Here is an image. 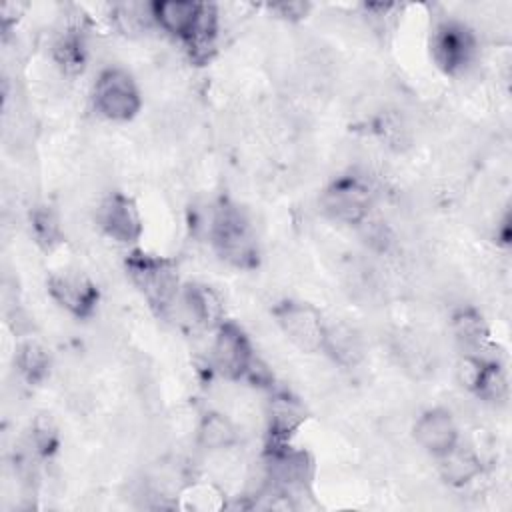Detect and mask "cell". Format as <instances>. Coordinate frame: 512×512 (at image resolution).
<instances>
[{"mask_svg":"<svg viewBox=\"0 0 512 512\" xmlns=\"http://www.w3.org/2000/svg\"><path fill=\"white\" fill-rule=\"evenodd\" d=\"M430 50L436 66L444 74H460L468 68L476 54V38L466 24L446 20L436 26Z\"/></svg>","mask_w":512,"mask_h":512,"instance_id":"obj_6","label":"cell"},{"mask_svg":"<svg viewBox=\"0 0 512 512\" xmlns=\"http://www.w3.org/2000/svg\"><path fill=\"white\" fill-rule=\"evenodd\" d=\"M322 352H328L338 364L352 366L362 358L360 338L350 328L326 326V342Z\"/></svg>","mask_w":512,"mask_h":512,"instance_id":"obj_18","label":"cell"},{"mask_svg":"<svg viewBox=\"0 0 512 512\" xmlns=\"http://www.w3.org/2000/svg\"><path fill=\"white\" fill-rule=\"evenodd\" d=\"M278 328L302 352H322L326 342V326L320 312L298 300H284L272 310Z\"/></svg>","mask_w":512,"mask_h":512,"instance_id":"obj_5","label":"cell"},{"mask_svg":"<svg viewBox=\"0 0 512 512\" xmlns=\"http://www.w3.org/2000/svg\"><path fill=\"white\" fill-rule=\"evenodd\" d=\"M452 334L460 346L468 350H478L488 342L490 330L478 310L460 308L452 316Z\"/></svg>","mask_w":512,"mask_h":512,"instance_id":"obj_17","label":"cell"},{"mask_svg":"<svg viewBox=\"0 0 512 512\" xmlns=\"http://www.w3.org/2000/svg\"><path fill=\"white\" fill-rule=\"evenodd\" d=\"M320 204L332 220L342 224H360L368 218L372 206V188L366 178L346 174L326 186Z\"/></svg>","mask_w":512,"mask_h":512,"instance_id":"obj_4","label":"cell"},{"mask_svg":"<svg viewBox=\"0 0 512 512\" xmlns=\"http://www.w3.org/2000/svg\"><path fill=\"white\" fill-rule=\"evenodd\" d=\"M266 418H268L270 442H288L290 436L306 420V412L296 398L280 392L270 398Z\"/></svg>","mask_w":512,"mask_h":512,"instance_id":"obj_13","label":"cell"},{"mask_svg":"<svg viewBox=\"0 0 512 512\" xmlns=\"http://www.w3.org/2000/svg\"><path fill=\"white\" fill-rule=\"evenodd\" d=\"M256 354L244 330L234 322H222L216 328L212 344V364L226 380L246 378Z\"/></svg>","mask_w":512,"mask_h":512,"instance_id":"obj_7","label":"cell"},{"mask_svg":"<svg viewBox=\"0 0 512 512\" xmlns=\"http://www.w3.org/2000/svg\"><path fill=\"white\" fill-rule=\"evenodd\" d=\"M94 108L108 120L128 122L142 106L140 90L134 78L122 68H106L94 84Z\"/></svg>","mask_w":512,"mask_h":512,"instance_id":"obj_3","label":"cell"},{"mask_svg":"<svg viewBox=\"0 0 512 512\" xmlns=\"http://www.w3.org/2000/svg\"><path fill=\"white\" fill-rule=\"evenodd\" d=\"M32 446L38 454L50 456L58 446V430L50 418L40 416L32 426Z\"/></svg>","mask_w":512,"mask_h":512,"instance_id":"obj_24","label":"cell"},{"mask_svg":"<svg viewBox=\"0 0 512 512\" xmlns=\"http://www.w3.org/2000/svg\"><path fill=\"white\" fill-rule=\"evenodd\" d=\"M100 230L118 244H134L142 236V218L134 200L122 192H112L96 212Z\"/></svg>","mask_w":512,"mask_h":512,"instance_id":"obj_9","label":"cell"},{"mask_svg":"<svg viewBox=\"0 0 512 512\" xmlns=\"http://www.w3.org/2000/svg\"><path fill=\"white\" fill-rule=\"evenodd\" d=\"M114 22L124 34L142 32L150 22H154L152 4H138V2L118 4L114 8Z\"/></svg>","mask_w":512,"mask_h":512,"instance_id":"obj_22","label":"cell"},{"mask_svg":"<svg viewBox=\"0 0 512 512\" xmlns=\"http://www.w3.org/2000/svg\"><path fill=\"white\" fill-rule=\"evenodd\" d=\"M182 300L190 318L198 326L206 330H216L224 322V302L210 286L200 282L188 284L182 290Z\"/></svg>","mask_w":512,"mask_h":512,"instance_id":"obj_14","label":"cell"},{"mask_svg":"<svg viewBox=\"0 0 512 512\" xmlns=\"http://www.w3.org/2000/svg\"><path fill=\"white\" fill-rule=\"evenodd\" d=\"M472 392L478 398H482L486 402H494V404L506 398V394H508V380H506V374H504V370L500 368L498 362L484 358L482 370L478 374V380H476Z\"/></svg>","mask_w":512,"mask_h":512,"instance_id":"obj_20","label":"cell"},{"mask_svg":"<svg viewBox=\"0 0 512 512\" xmlns=\"http://www.w3.org/2000/svg\"><path fill=\"white\" fill-rule=\"evenodd\" d=\"M54 60L68 74L80 72L86 62V48L82 36H78L76 32H64L54 44Z\"/></svg>","mask_w":512,"mask_h":512,"instance_id":"obj_21","label":"cell"},{"mask_svg":"<svg viewBox=\"0 0 512 512\" xmlns=\"http://www.w3.org/2000/svg\"><path fill=\"white\" fill-rule=\"evenodd\" d=\"M16 368L28 384H40L48 376L50 356L42 344L28 340L18 346Z\"/></svg>","mask_w":512,"mask_h":512,"instance_id":"obj_19","label":"cell"},{"mask_svg":"<svg viewBox=\"0 0 512 512\" xmlns=\"http://www.w3.org/2000/svg\"><path fill=\"white\" fill-rule=\"evenodd\" d=\"M126 270L132 284L160 312L172 306L180 290L178 268L170 258L132 250L126 258Z\"/></svg>","mask_w":512,"mask_h":512,"instance_id":"obj_2","label":"cell"},{"mask_svg":"<svg viewBox=\"0 0 512 512\" xmlns=\"http://www.w3.org/2000/svg\"><path fill=\"white\" fill-rule=\"evenodd\" d=\"M416 444L432 456H442L458 444V426L446 408L422 412L414 424Z\"/></svg>","mask_w":512,"mask_h":512,"instance_id":"obj_11","label":"cell"},{"mask_svg":"<svg viewBox=\"0 0 512 512\" xmlns=\"http://www.w3.org/2000/svg\"><path fill=\"white\" fill-rule=\"evenodd\" d=\"M48 292L56 304L76 318L92 316L100 298L96 284L90 278L74 272L52 274L48 278Z\"/></svg>","mask_w":512,"mask_h":512,"instance_id":"obj_10","label":"cell"},{"mask_svg":"<svg viewBox=\"0 0 512 512\" xmlns=\"http://www.w3.org/2000/svg\"><path fill=\"white\" fill-rule=\"evenodd\" d=\"M264 462L272 488L284 494H288V490L304 488L312 476L310 456L304 450H294L288 442H270Z\"/></svg>","mask_w":512,"mask_h":512,"instance_id":"obj_8","label":"cell"},{"mask_svg":"<svg viewBox=\"0 0 512 512\" xmlns=\"http://www.w3.org/2000/svg\"><path fill=\"white\" fill-rule=\"evenodd\" d=\"M32 230L36 240L46 248H52L60 242V222L56 214L46 206H38L32 212Z\"/></svg>","mask_w":512,"mask_h":512,"instance_id":"obj_23","label":"cell"},{"mask_svg":"<svg viewBox=\"0 0 512 512\" xmlns=\"http://www.w3.org/2000/svg\"><path fill=\"white\" fill-rule=\"evenodd\" d=\"M438 470L442 480L450 486H464L480 474L482 462L474 450L456 444L452 450L438 456Z\"/></svg>","mask_w":512,"mask_h":512,"instance_id":"obj_15","label":"cell"},{"mask_svg":"<svg viewBox=\"0 0 512 512\" xmlns=\"http://www.w3.org/2000/svg\"><path fill=\"white\" fill-rule=\"evenodd\" d=\"M202 10H204V4L200 2H184V0L152 2L154 22L168 34L180 38L184 44L194 34L200 22Z\"/></svg>","mask_w":512,"mask_h":512,"instance_id":"obj_12","label":"cell"},{"mask_svg":"<svg viewBox=\"0 0 512 512\" xmlns=\"http://www.w3.org/2000/svg\"><path fill=\"white\" fill-rule=\"evenodd\" d=\"M196 436H198V444L210 452L226 450L238 438L234 424L220 412H206L198 424Z\"/></svg>","mask_w":512,"mask_h":512,"instance_id":"obj_16","label":"cell"},{"mask_svg":"<svg viewBox=\"0 0 512 512\" xmlns=\"http://www.w3.org/2000/svg\"><path fill=\"white\" fill-rule=\"evenodd\" d=\"M210 242L218 256L236 268H252L258 262L256 236L246 214L230 204L222 202L210 220Z\"/></svg>","mask_w":512,"mask_h":512,"instance_id":"obj_1","label":"cell"}]
</instances>
